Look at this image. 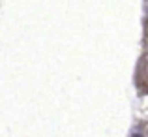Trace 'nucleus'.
I'll list each match as a JSON object with an SVG mask.
<instances>
[]
</instances>
